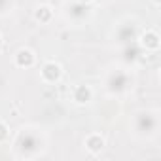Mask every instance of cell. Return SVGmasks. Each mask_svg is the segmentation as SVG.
Returning <instances> with one entry per match:
<instances>
[{"instance_id":"4","label":"cell","mask_w":161,"mask_h":161,"mask_svg":"<svg viewBox=\"0 0 161 161\" xmlns=\"http://www.w3.org/2000/svg\"><path fill=\"white\" fill-rule=\"evenodd\" d=\"M0 44H2V42H0Z\"/></svg>"},{"instance_id":"3","label":"cell","mask_w":161,"mask_h":161,"mask_svg":"<svg viewBox=\"0 0 161 161\" xmlns=\"http://www.w3.org/2000/svg\"><path fill=\"white\" fill-rule=\"evenodd\" d=\"M87 97H89V91H87V89H84V87L78 89V103H86Z\"/></svg>"},{"instance_id":"1","label":"cell","mask_w":161,"mask_h":161,"mask_svg":"<svg viewBox=\"0 0 161 161\" xmlns=\"http://www.w3.org/2000/svg\"><path fill=\"white\" fill-rule=\"evenodd\" d=\"M59 74H61V68H59V64H55V63H49V64H46V66H44V78L51 80V82L59 78Z\"/></svg>"},{"instance_id":"2","label":"cell","mask_w":161,"mask_h":161,"mask_svg":"<svg viewBox=\"0 0 161 161\" xmlns=\"http://www.w3.org/2000/svg\"><path fill=\"white\" fill-rule=\"evenodd\" d=\"M17 63H19V64H31V63H32V53L27 51V49L19 51V53H17Z\"/></svg>"}]
</instances>
